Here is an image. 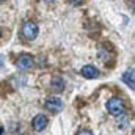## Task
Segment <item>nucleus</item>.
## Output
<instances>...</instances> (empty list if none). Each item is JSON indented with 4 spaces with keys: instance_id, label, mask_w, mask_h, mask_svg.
Returning <instances> with one entry per match:
<instances>
[{
    "instance_id": "nucleus-9",
    "label": "nucleus",
    "mask_w": 135,
    "mask_h": 135,
    "mask_svg": "<svg viewBox=\"0 0 135 135\" xmlns=\"http://www.w3.org/2000/svg\"><path fill=\"white\" fill-rule=\"evenodd\" d=\"M69 3L71 5H80V3H83V0H69Z\"/></svg>"
},
{
    "instance_id": "nucleus-4",
    "label": "nucleus",
    "mask_w": 135,
    "mask_h": 135,
    "mask_svg": "<svg viewBox=\"0 0 135 135\" xmlns=\"http://www.w3.org/2000/svg\"><path fill=\"white\" fill-rule=\"evenodd\" d=\"M32 127H33L36 132H42L47 127V116L42 115V113L36 115L33 118V121H32Z\"/></svg>"
},
{
    "instance_id": "nucleus-14",
    "label": "nucleus",
    "mask_w": 135,
    "mask_h": 135,
    "mask_svg": "<svg viewBox=\"0 0 135 135\" xmlns=\"http://www.w3.org/2000/svg\"><path fill=\"white\" fill-rule=\"evenodd\" d=\"M2 132H3V127H0V135H2Z\"/></svg>"
},
{
    "instance_id": "nucleus-3",
    "label": "nucleus",
    "mask_w": 135,
    "mask_h": 135,
    "mask_svg": "<svg viewBox=\"0 0 135 135\" xmlns=\"http://www.w3.org/2000/svg\"><path fill=\"white\" fill-rule=\"evenodd\" d=\"M16 65L19 69H22V71H30V69H33L35 68V60L30 57V55H21L19 58H17V61H16Z\"/></svg>"
},
{
    "instance_id": "nucleus-12",
    "label": "nucleus",
    "mask_w": 135,
    "mask_h": 135,
    "mask_svg": "<svg viewBox=\"0 0 135 135\" xmlns=\"http://www.w3.org/2000/svg\"><path fill=\"white\" fill-rule=\"evenodd\" d=\"M2 65H3V60H2V57H0V66H2Z\"/></svg>"
},
{
    "instance_id": "nucleus-7",
    "label": "nucleus",
    "mask_w": 135,
    "mask_h": 135,
    "mask_svg": "<svg viewBox=\"0 0 135 135\" xmlns=\"http://www.w3.org/2000/svg\"><path fill=\"white\" fill-rule=\"evenodd\" d=\"M50 88H52V91H55V93H61V91L65 90V80H63L61 77H54L52 82H50Z\"/></svg>"
},
{
    "instance_id": "nucleus-6",
    "label": "nucleus",
    "mask_w": 135,
    "mask_h": 135,
    "mask_svg": "<svg viewBox=\"0 0 135 135\" xmlns=\"http://www.w3.org/2000/svg\"><path fill=\"white\" fill-rule=\"evenodd\" d=\"M80 74H82L85 79H98V77L101 75L99 69L94 68L93 65H86V66H83L82 68V71H80Z\"/></svg>"
},
{
    "instance_id": "nucleus-10",
    "label": "nucleus",
    "mask_w": 135,
    "mask_h": 135,
    "mask_svg": "<svg viewBox=\"0 0 135 135\" xmlns=\"http://www.w3.org/2000/svg\"><path fill=\"white\" fill-rule=\"evenodd\" d=\"M79 135H93V134L88 132V131H82V132H79Z\"/></svg>"
},
{
    "instance_id": "nucleus-11",
    "label": "nucleus",
    "mask_w": 135,
    "mask_h": 135,
    "mask_svg": "<svg viewBox=\"0 0 135 135\" xmlns=\"http://www.w3.org/2000/svg\"><path fill=\"white\" fill-rule=\"evenodd\" d=\"M42 2H46V3H52L54 0H42Z\"/></svg>"
},
{
    "instance_id": "nucleus-13",
    "label": "nucleus",
    "mask_w": 135,
    "mask_h": 135,
    "mask_svg": "<svg viewBox=\"0 0 135 135\" xmlns=\"http://www.w3.org/2000/svg\"><path fill=\"white\" fill-rule=\"evenodd\" d=\"M132 6H134V9H135V0H132Z\"/></svg>"
},
{
    "instance_id": "nucleus-8",
    "label": "nucleus",
    "mask_w": 135,
    "mask_h": 135,
    "mask_svg": "<svg viewBox=\"0 0 135 135\" xmlns=\"http://www.w3.org/2000/svg\"><path fill=\"white\" fill-rule=\"evenodd\" d=\"M123 80H124L126 85H129L132 90H135V72L134 71H127V72H124Z\"/></svg>"
},
{
    "instance_id": "nucleus-2",
    "label": "nucleus",
    "mask_w": 135,
    "mask_h": 135,
    "mask_svg": "<svg viewBox=\"0 0 135 135\" xmlns=\"http://www.w3.org/2000/svg\"><path fill=\"white\" fill-rule=\"evenodd\" d=\"M38 32H39L38 25H36L35 22H30V21H28V22H24L22 30H21L24 39H27V41H33L35 38L38 36Z\"/></svg>"
},
{
    "instance_id": "nucleus-1",
    "label": "nucleus",
    "mask_w": 135,
    "mask_h": 135,
    "mask_svg": "<svg viewBox=\"0 0 135 135\" xmlns=\"http://www.w3.org/2000/svg\"><path fill=\"white\" fill-rule=\"evenodd\" d=\"M107 110H108V113L113 115V116H121V115L124 113V110H126L123 99H119V98H112V99H108V102H107Z\"/></svg>"
},
{
    "instance_id": "nucleus-15",
    "label": "nucleus",
    "mask_w": 135,
    "mask_h": 135,
    "mask_svg": "<svg viewBox=\"0 0 135 135\" xmlns=\"http://www.w3.org/2000/svg\"><path fill=\"white\" fill-rule=\"evenodd\" d=\"M0 2H3V0H0Z\"/></svg>"
},
{
    "instance_id": "nucleus-5",
    "label": "nucleus",
    "mask_w": 135,
    "mask_h": 135,
    "mask_svg": "<svg viewBox=\"0 0 135 135\" xmlns=\"http://www.w3.org/2000/svg\"><path fill=\"white\" fill-rule=\"evenodd\" d=\"M46 108L50 110V112H54V113H58V112L63 110V102L60 101V98H55V96L49 98L46 101Z\"/></svg>"
}]
</instances>
